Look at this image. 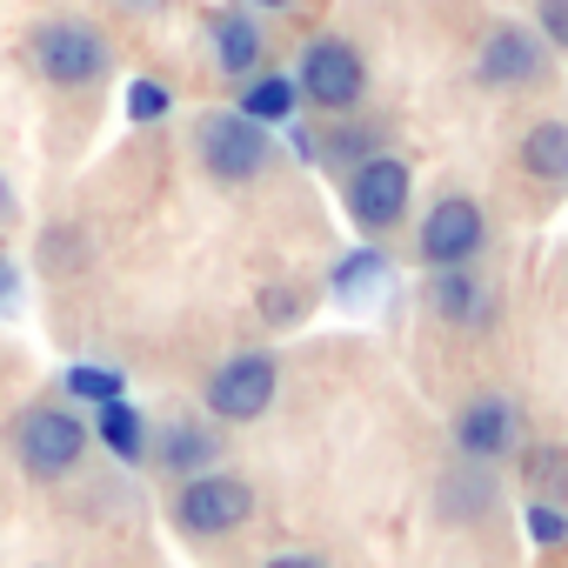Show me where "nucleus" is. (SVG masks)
Wrapping results in <instances>:
<instances>
[{"instance_id":"22","label":"nucleus","mask_w":568,"mask_h":568,"mask_svg":"<svg viewBox=\"0 0 568 568\" xmlns=\"http://www.w3.org/2000/svg\"><path fill=\"white\" fill-rule=\"evenodd\" d=\"M322 154H342V161H368V154H375V134H335Z\"/></svg>"},{"instance_id":"27","label":"nucleus","mask_w":568,"mask_h":568,"mask_svg":"<svg viewBox=\"0 0 568 568\" xmlns=\"http://www.w3.org/2000/svg\"><path fill=\"white\" fill-rule=\"evenodd\" d=\"M121 8H134V14H148V8H161V0H121Z\"/></svg>"},{"instance_id":"14","label":"nucleus","mask_w":568,"mask_h":568,"mask_svg":"<svg viewBox=\"0 0 568 568\" xmlns=\"http://www.w3.org/2000/svg\"><path fill=\"white\" fill-rule=\"evenodd\" d=\"M88 435H94L114 462H148V442H154V435H148V415L128 408V395H121V402H101V422H94Z\"/></svg>"},{"instance_id":"26","label":"nucleus","mask_w":568,"mask_h":568,"mask_svg":"<svg viewBox=\"0 0 568 568\" xmlns=\"http://www.w3.org/2000/svg\"><path fill=\"white\" fill-rule=\"evenodd\" d=\"M14 214V194H8V181H0V221H8Z\"/></svg>"},{"instance_id":"1","label":"nucleus","mask_w":568,"mask_h":568,"mask_svg":"<svg viewBox=\"0 0 568 568\" xmlns=\"http://www.w3.org/2000/svg\"><path fill=\"white\" fill-rule=\"evenodd\" d=\"M8 442H14V462H21L34 481H61V475H74V468H81V455H88V442H94V435H88V422H81V415H68V408L41 402V408L14 415Z\"/></svg>"},{"instance_id":"21","label":"nucleus","mask_w":568,"mask_h":568,"mask_svg":"<svg viewBox=\"0 0 568 568\" xmlns=\"http://www.w3.org/2000/svg\"><path fill=\"white\" fill-rule=\"evenodd\" d=\"M521 528H528L535 541H561V535H568V521L555 515V501H528V508H521Z\"/></svg>"},{"instance_id":"16","label":"nucleus","mask_w":568,"mask_h":568,"mask_svg":"<svg viewBox=\"0 0 568 568\" xmlns=\"http://www.w3.org/2000/svg\"><path fill=\"white\" fill-rule=\"evenodd\" d=\"M295 108H302L295 74H247V88H241V108H234V114H247V121L274 128V121H295Z\"/></svg>"},{"instance_id":"23","label":"nucleus","mask_w":568,"mask_h":568,"mask_svg":"<svg viewBox=\"0 0 568 568\" xmlns=\"http://www.w3.org/2000/svg\"><path fill=\"white\" fill-rule=\"evenodd\" d=\"M14 302H21V274H14L8 254H0V315H14Z\"/></svg>"},{"instance_id":"10","label":"nucleus","mask_w":568,"mask_h":568,"mask_svg":"<svg viewBox=\"0 0 568 568\" xmlns=\"http://www.w3.org/2000/svg\"><path fill=\"white\" fill-rule=\"evenodd\" d=\"M455 448H462L468 462H508V455L521 448V415H515V402L495 395V388H481L475 402H462V415H455Z\"/></svg>"},{"instance_id":"20","label":"nucleus","mask_w":568,"mask_h":568,"mask_svg":"<svg viewBox=\"0 0 568 568\" xmlns=\"http://www.w3.org/2000/svg\"><path fill=\"white\" fill-rule=\"evenodd\" d=\"M535 34L555 54H568V0H535Z\"/></svg>"},{"instance_id":"25","label":"nucleus","mask_w":568,"mask_h":568,"mask_svg":"<svg viewBox=\"0 0 568 568\" xmlns=\"http://www.w3.org/2000/svg\"><path fill=\"white\" fill-rule=\"evenodd\" d=\"M241 8H261V14H288L295 0H241Z\"/></svg>"},{"instance_id":"6","label":"nucleus","mask_w":568,"mask_h":568,"mask_svg":"<svg viewBox=\"0 0 568 568\" xmlns=\"http://www.w3.org/2000/svg\"><path fill=\"white\" fill-rule=\"evenodd\" d=\"M274 388H281V362L274 355H261V348H247V355H227L214 375H207V388H201V402H207V415L214 422H261L267 408H274Z\"/></svg>"},{"instance_id":"5","label":"nucleus","mask_w":568,"mask_h":568,"mask_svg":"<svg viewBox=\"0 0 568 568\" xmlns=\"http://www.w3.org/2000/svg\"><path fill=\"white\" fill-rule=\"evenodd\" d=\"M28 54H34V68H41L48 88H94V81L114 68L108 41H101L88 21H48V28H34Z\"/></svg>"},{"instance_id":"24","label":"nucleus","mask_w":568,"mask_h":568,"mask_svg":"<svg viewBox=\"0 0 568 568\" xmlns=\"http://www.w3.org/2000/svg\"><path fill=\"white\" fill-rule=\"evenodd\" d=\"M261 568H328L322 555H274V561H261Z\"/></svg>"},{"instance_id":"17","label":"nucleus","mask_w":568,"mask_h":568,"mask_svg":"<svg viewBox=\"0 0 568 568\" xmlns=\"http://www.w3.org/2000/svg\"><path fill=\"white\" fill-rule=\"evenodd\" d=\"M528 488H535V501H568V448H535Z\"/></svg>"},{"instance_id":"7","label":"nucleus","mask_w":568,"mask_h":568,"mask_svg":"<svg viewBox=\"0 0 568 568\" xmlns=\"http://www.w3.org/2000/svg\"><path fill=\"white\" fill-rule=\"evenodd\" d=\"M174 528L181 535H201V541H214V535H234L247 515H254V488L241 481V475H187L181 488H174Z\"/></svg>"},{"instance_id":"2","label":"nucleus","mask_w":568,"mask_h":568,"mask_svg":"<svg viewBox=\"0 0 568 568\" xmlns=\"http://www.w3.org/2000/svg\"><path fill=\"white\" fill-rule=\"evenodd\" d=\"M295 94H302L308 108H322V114L362 108V94H368V61H362V48L342 41V34L308 41L302 61H295Z\"/></svg>"},{"instance_id":"3","label":"nucleus","mask_w":568,"mask_h":568,"mask_svg":"<svg viewBox=\"0 0 568 568\" xmlns=\"http://www.w3.org/2000/svg\"><path fill=\"white\" fill-rule=\"evenodd\" d=\"M194 148H201V168H207L221 187H247V181H254V174H267V161H274L267 128H261V121H247V114H234V108L201 114Z\"/></svg>"},{"instance_id":"13","label":"nucleus","mask_w":568,"mask_h":568,"mask_svg":"<svg viewBox=\"0 0 568 568\" xmlns=\"http://www.w3.org/2000/svg\"><path fill=\"white\" fill-rule=\"evenodd\" d=\"M148 455L168 468V475H207L214 462H221V435L214 428H201V422H168L161 428V442H148Z\"/></svg>"},{"instance_id":"18","label":"nucleus","mask_w":568,"mask_h":568,"mask_svg":"<svg viewBox=\"0 0 568 568\" xmlns=\"http://www.w3.org/2000/svg\"><path fill=\"white\" fill-rule=\"evenodd\" d=\"M61 388H68L74 402H94V408H101V402H121V388H128V382H121L114 368H68V375H61Z\"/></svg>"},{"instance_id":"15","label":"nucleus","mask_w":568,"mask_h":568,"mask_svg":"<svg viewBox=\"0 0 568 568\" xmlns=\"http://www.w3.org/2000/svg\"><path fill=\"white\" fill-rule=\"evenodd\" d=\"M521 168L535 181H548V187H568V121L561 114L555 121H535L521 134Z\"/></svg>"},{"instance_id":"9","label":"nucleus","mask_w":568,"mask_h":568,"mask_svg":"<svg viewBox=\"0 0 568 568\" xmlns=\"http://www.w3.org/2000/svg\"><path fill=\"white\" fill-rule=\"evenodd\" d=\"M475 81L495 88V94H515V88L548 81V41L528 34V28H488L481 48H475Z\"/></svg>"},{"instance_id":"19","label":"nucleus","mask_w":568,"mask_h":568,"mask_svg":"<svg viewBox=\"0 0 568 568\" xmlns=\"http://www.w3.org/2000/svg\"><path fill=\"white\" fill-rule=\"evenodd\" d=\"M168 108H174V94H168L161 81H134V88H128V121L148 128V121H161Z\"/></svg>"},{"instance_id":"11","label":"nucleus","mask_w":568,"mask_h":568,"mask_svg":"<svg viewBox=\"0 0 568 568\" xmlns=\"http://www.w3.org/2000/svg\"><path fill=\"white\" fill-rule=\"evenodd\" d=\"M428 308L448 322V328H495V315H501V302H495V281H481L475 267H435V281H428Z\"/></svg>"},{"instance_id":"12","label":"nucleus","mask_w":568,"mask_h":568,"mask_svg":"<svg viewBox=\"0 0 568 568\" xmlns=\"http://www.w3.org/2000/svg\"><path fill=\"white\" fill-rule=\"evenodd\" d=\"M207 48H214V68L227 74V81H247V74H261V54H267V34L254 28V14H214L207 21Z\"/></svg>"},{"instance_id":"4","label":"nucleus","mask_w":568,"mask_h":568,"mask_svg":"<svg viewBox=\"0 0 568 568\" xmlns=\"http://www.w3.org/2000/svg\"><path fill=\"white\" fill-rule=\"evenodd\" d=\"M408 194H415V168H408L402 154H368V161H355V168H348V187H342L348 221H355L362 234H388V227H402Z\"/></svg>"},{"instance_id":"8","label":"nucleus","mask_w":568,"mask_h":568,"mask_svg":"<svg viewBox=\"0 0 568 568\" xmlns=\"http://www.w3.org/2000/svg\"><path fill=\"white\" fill-rule=\"evenodd\" d=\"M481 247H488V214H481V201H468V194H442V201L422 214V227H415L422 267H475Z\"/></svg>"}]
</instances>
